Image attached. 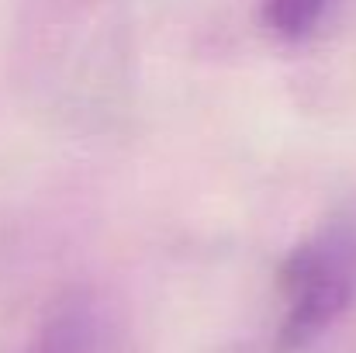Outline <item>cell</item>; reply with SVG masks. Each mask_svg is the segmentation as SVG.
<instances>
[{"instance_id": "obj_2", "label": "cell", "mask_w": 356, "mask_h": 353, "mask_svg": "<svg viewBox=\"0 0 356 353\" xmlns=\"http://www.w3.org/2000/svg\"><path fill=\"white\" fill-rule=\"evenodd\" d=\"M101 312L90 295L59 298L38 322L28 353H101Z\"/></svg>"}, {"instance_id": "obj_1", "label": "cell", "mask_w": 356, "mask_h": 353, "mask_svg": "<svg viewBox=\"0 0 356 353\" xmlns=\"http://www.w3.org/2000/svg\"><path fill=\"white\" fill-rule=\"evenodd\" d=\"M284 315L277 329L280 353L312 347L343 319L356 295V222H329L298 242L277 274Z\"/></svg>"}, {"instance_id": "obj_3", "label": "cell", "mask_w": 356, "mask_h": 353, "mask_svg": "<svg viewBox=\"0 0 356 353\" xmlns=\"http://www.w3.org/2000/svg\"><path fill=\"white\" fill-rule=\"evenodd\" d=\"M329 7L332 0H263V24L280 42H305Z\"/></svg>"}]
</instances>
